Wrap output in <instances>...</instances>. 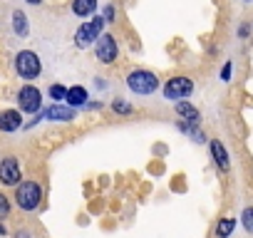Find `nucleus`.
I'll return each mask as SVG.
<instances>
[{
	"label": "nucleus",
	"mask_w": 253,
	"mask_h": 238,
	"mask_svg": "<svg viewBox=\"0 0 253 238\" xmlns=\"http://www.w3.org/2000/svg\"><path fill=\"white\" fill-rule=\"evenodd\" d=\"M124 82H126V89H129L132 94H137V97H149L159 89V77L152 70H144V67L132 70L124 77Z\"/></svg>",
	"instance_id": "f257e3e1"
},
{
	"label": "nucleus",
	"mask_w": 253,
	"mask_h": 238,
	"mask_svg": "<svg viewBox=\"0 0 253 238\" xmlns=\"http://www.w3.org/2000/svg\"><path fill=\"white\" fill-rule=\"evenodd\" d=\"M104 25H107L104 15H94L92 20L82 23V25L77 28V33H75V47L87 50L89 45H94V42L104 35Z\"/></svg>",
	"instance_id": "f03ea898"
},
{
	"label": "nucleus",
	"mask_w": 253,
	"mask_h": 238,
	"mask_svg": "<svg viewBox=\"0 0 253 238\" xmlns=\"http://www.w3.org/2000/svg\"><path fill=\"white\" fill-rule=\"evenodd\" d=\"M15 203L23 211H35L42 203V186L38 181H20L15 186Z\"/></svg>",
	"instance_id": "7ed1b4c3"
},
{
	"label": "nucleus",
	"mask_w": 253,
	"mask_h": 238,
	"mask_svg": "<svg viewBox=\"0 0 253 238\" xmlns=\"http://www.w3.org/2000/svg\"><path fill=\"white\" fill-rule=\"evenodd\" d=\"M15 72L20 79H38L42 72V60L33 50H20L15 55Z\"/></svg>",
	"instance_id": "20e7f679"
},
{
	"label": "nucleus",
	"mask_w": 253,
	"mask_h": 238,
	"mask_svg": "<svg viewBox=\"0 0 253 238\" xmlns=\"http://www.w3.org/2000/svg\"><path fill=\"white\" fill-rule=\"evenodd\" d=\"M194 89H196V84H194L191 77H186V75H174V77L167 79V84H164V99H169V102L176 104V102L191 97Z\"/></svg>",
	"instance_id": "39448f33"
},
{
	"label": "nucleus",
	"mask_w": 253,
	"mask_h": 238,
	"mask_svg": "<svg viewBox=\"0 0 253 238\" xmlns=\"http://www.w3.org/2000/svg\"><path fill=\"white\" fill-rule=\"evenodd\" d=\"M94 57L99 65H114L119 60V42L114 35L104 33L97 42H94Z\"/></svg>",
	"instance_id": "423d86ee"
},
{
	"label": "nucleus",
	"mask_w": 253,
	"mask_h": 238,
	"mask_svg": "<svg viewBox=\"0 0 253 238\" xmlns=\"http://www.w3.org/2000/svg\"><path fill=\"white\" fill-rule=\"evenodd\" d=\"M18 109L23 114H38L42 109V92L35 84H23L18 89Z\"/></svg>",
	"instance_id": "0eeeda50"
},
{
	"label": "nucleus",
	"mask_w": 253,
	"mask_h": 238,
	"mask_svg": "<svg viewBox=\"0 0 253 238\" xmlns=\"http://www.w3.org/2000/svg\"><path fill=\"white\" fill-rule=\"evenodd\" d=\"M23 181V171H20V161L15 157H5L0 161V184L3 186H18Z\"/></svg>",
	"instance_id": "6e6552de"
},
{
	"label": "nucleus",
	"mask_w": 253,
	"mask_h": 238,
	"mask_svg": "<svg viewBox=\"0 0 253 238\" xmlns=\"http://www.w3.org/2000/svg\"><path fill=\"white\" fill-rule=\"evenodd\" d=\"M209 152H211V159H213L216 169H221V171L231 169V157H228V152H226L221 139H209Z\"/></svg>",
	"instance_id": "1a4fd4ad"
},
{
	"label": "nucleus",
	"mask_w": 253,
	"mask_h": 238,
	"mask_svg": "<svg viewBox=\"0 0 253 238\" xmlns=\"http://www.w3.org/2000/svg\"><path fill=\"white\" fill-rule=\"evenodd\" d=\"M23 127V112L20 109H3L0 112V132H18Z\"/></svg>",
	"instance_id": "9d476101"
},
{
	"label": "nucleus",
	"mask_w": 253,
	"mask_h": 238,
	"mask_svg": "<svg viewBox=\"0 0 253 238\" xmlns=\"http://www.w3.org/2000/svg\"><path fill=\"white\" fill-rule=\"evenodd\" d=\"M42 114H45V119H50V122H72V119H75V107H70V104H52Z\"/></svg>",
	"instance_id": "9b49d317"
},
{
	"label": "nucleus",
	"mask_w": 253,
	"mask_h": 238,
	"mask_svg": "<svg viewBox=\"0 0 253 238\" xmlns=\"http://www.w3.org/2000/svg\"><path fill=\"white\" fill-rule=\"evenodd\" d=\"M176 114L181 117V122H186V124H191V127H199V122H201V112H199L191 102H186V99L176 102Z\"/></svg>",
	"instance_id": "f8f14e48"
},
{
	"label": "nucleus",
	"mask_w": 253,
	"mask_h": 238,
	"mask_svg": "<svg viewBox=\"0 0 253 238\" xmlns=\"http://www.w3.org/2000/svg\"><path fill=\"white\" fill-rule=\"evenodd\" d=\"M87 99H89V92L82 87V84H75V87H67V99H65V104H70V107H84L87 104Z\"/></svg>",
	"instance_id": "ddd939ff"
},
{
	"label": "nucleus",
	"mask_w": 253,
	"mask_h": 238,
	"mask_svg": "<svg viewBox=\"0 0 253 238\" xmlns=\"http://www.w3.org/2000/svg\"><path fill=\"white\" fill-rule=\"evenodd\" d=\"M97 5H99V0H72L70 8L77 18H89L97 10Z\"/></svg>",
	"instance_id": "4468645a"
},
{
	"label": "nucleus",
	"mask_w": 253,
	"mask_h": 238,
	"mask_svg": "<svg viewBox=\"0 0 253 238\" xmlns=\"http://www.w3.org/2000/svg\"><path fill=\"white\" fill-rule=\"evenodd\" d=\"M13 30H15L18 38H28L30 25H28V18H25L23 10H15V13H13Z\"/></svg>",
	"instance_id": "2eb2a0df"
},
{
	"label": "nucleus",
	"mask_w": 253,
	"mask_h": 238,
	"mask_svg": "<svg viewBox=\"0 0 253 238\" xmlns=\"http://www.w3.org/2000/svg\"><path fill=\"white\" fill-rule=\"evenodd\" d=\"M236 228V218H221L216 223V238H228Z\"/></svg>",
	"instance_id": "dca6fc26"
},
{
	"label": "nucleus",
	"mask_w": 253,
	"mask_h": 238,
	"mask_svg": "<svg viewBox=\"0 0 253 238\" xmlns=\"http://www.w3.org/2000/svg\"><path fill=\"white\" fill-rule=\"evenodd\" d=\"M47 94H50V99H55V104H60V102L67 99V87L65 84H50Z\"/></svg>",
	"instance_id": "f3484780"
},
{
	"label": "nucleus",
	"mask_w": 253,
	"mask_h": 238,
	"mask_svg": "<svg viewBox=\"0 0 253 238\" xmlns=\"http://www.w3.org/2000/svg\"><path fill=\"white\" fill-rule=\"evenodd\" d=\"M112 112H117V114H132L134 112V104L132 102H126V99H114L112 102Z\"/></svg>",
	"instance_id": "a211bd4d"
},
{
	"label": "nucleus",
	"mask_w": 253,
	"mask_h": 238,
	"mask_svg": "<svg viewBox=\"0 0 253 238\" xmlns=\"http://www.w3.org/2000/svg\"><path fill=\"white\" fill-rule=\"evenodd\" d=\"M241 226L246 228V233H253V206H248V208H243L241 211Z\"/></svg>",
	"instance_id": "6ab92c4d"
},
{
	"label": "nucleus",
	"mask_w": 253,
	"mask_h": 238,
	"mask_svg": "<svg viewBox=\"0 0 253 238\" xmlns=\"http://www.w3.org/2000/svg\"><path fill=\"white\" fill-rule=\"evenodd\" d=\"M8 213H10V201H8V196L3 191H0V221L8 218Z\"/></svg>",
	"instance_id": "aec40b11"
},
{
	"label": "nucleus",
	"mask_w": 253,
	"mask_h": 238,
	"mask_svg": "<svg viewBox=\"0 0 253 238\" xmlns=\"http://www.w3.org/2000/svg\"><path fill=\"white\" fill-rule=\"evenodd\" d=\"M231 75H233V62L226 60L223 67H221V82H231Z\"/></svg>",
	"instance_id": "412c9836"
},
{
	"label": "nucleus",
	"mask_w": 253,
	"mask_h": 238,
	"mask_svg": "<svg viewBox=\"0 0 253 238\" xmlns=\"http://www.w3.org/2000/svg\"><path fill=\"white\" fill-rule=\"evenodd\" d=\"M104 20L107 23H114V5H107L104 8Z\"/></svg>",
	"instance_id": "4be33fe9"
},
{
	"label": "nucleus",
	"mask_w": 253,
	"mask_h": 238,
	"mask_svg": "<svg viewBox=\"0 0 253 238\" xmlns=\"http://www.w3.org/2000/svg\"><path fill=\"white\" fill-rule=\"evenodd\" d=\"M248 33H251V28H248V25H241V28H238V35H241L243 40L248 38Z\"/></svg>",
	"instance_id": "5701e85b"
},
{
	"label": "nucleus",
	"mask_w": 253,
	"mask_h": 238,
	"mask_svg": "<svg viewBox=\"0 0 253 238\" xmlns=\"http://www.w3.org/2000/svg\"><path fill=\"white\" fill-rule=\"evenodd\" d=\"M84 107H87V109H99V107H102V102H87Z\"/></svg>",
	"instance_id": "b1692460"
},
{
	"label": "nucleus",
	"mask_w": 253,
	"mask_h": 238,
	"mask_svg": "<svg viewBox=\"0 0 253 238\" xmlns=\"http://www.w3.org/2000/svg\"><path fill=\"white\" fill-rule=\"evenodd\" d=\"M28 3H30V5H40V3H42V0H28Z\"/></svg>",
	"instance_id": "393cba45"
},
{
	"label": "nucleus",
	"mask_w": 253,
	"mask_h": 238,
	"mask_svg": "<svg viewBox=\"0 0 253 238\" xmlns=\"http://www.w3.org/2000/svg\"><path fill=\"white\" fill-rule=\"evenodd\" d=\"M0 236H5V226L3 223H0Z\"/></svg>",
	"instance_id": "a878e982"
},
{
	"label": "nucleus",
	"mask_w": 253,
	"mask_h": 238,
	"mask_svg": "<svg viewBox=\"0 0 253 238\" xmlns=\"http://www.w3.org/2000/svg\"><path fill=\"white\" fill-rule=\"evenodd\" d=\"M18 238H30V236L28 233H18Z\"/></svg>",
	"instance_id": "bb28decb"
},
{
	"label": "nucleus",
	"mask_w": 253,
	"mask_h": 238,
	"mask_svg": "<svg viewBox=\"0 0 253 238\" xmlns=\"http://www.w3.org/2000/svg\"><path fill=\"white\" fill-rule=\"evenodd\" d=\"M243 3H253V0H243Z\"/></svg>",
	"instance_id": "cd10ccee"
}]
</instances>
